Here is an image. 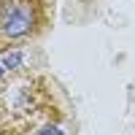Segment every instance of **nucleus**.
Here are the masks:
<instances>
[{"mask_svg": "<svg viewBox=\"0 0 135 135\" xmlns=\"http://www.w3.org/2000/svg\"><path fill=\"white\" fill-rule=\"evenodd\" d=\"M62 119L65 108L46 76L22 68L0 76V135H43Z\"/></svg>", "mask_w": 135, "mask_h": 135, "instance_id": "nucleus-1", "label": "nucleus"}, {"mask_svg": "<svg viewBox=\"0 0 135 135\" xmlns=\"http://www.w3.org/2000/svg\"><path fill=\"white\" fill-rule=\"evenodd\" d=\"M49 27L46 0H8L0 6V54L35 41Z\"/></svg>", "mask_w": 135, "mask_h": 135, "instance_id": "nucleus-2", "label": "nucleus"}, {"mask_svg": "<svg viewBox=\"0 0 135 135\" xmlns=\"http://www.w3.org/2000/svg\"><path fill=\"white\" fill-rule=\"evenodd\" d=\"M3 3H8V0H0V6H3Z\"/></svg>", "mask_w": 135, "mask_h": 135, "instance_id": "nucleus-3", "label": "nucleus"}]
</instances>
